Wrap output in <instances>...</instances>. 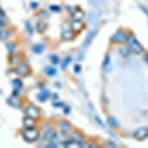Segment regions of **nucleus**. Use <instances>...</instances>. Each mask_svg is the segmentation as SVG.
Segmentation results:
<instances>
[{
  "instance_id": "obj_11",
  "label": "nucleus",
  "mask_w": 148,
  "mask_h": 148,
  "mask_svg": "<svg viewBox=\"0 0 148 148\" xmlns=\"http://www.w3.org/2000/svg\"><path fill=\"white\" fill-rule=\"evenodd\" d=\"M21 62H22V58H21L19 53L14 52V53H10V55H9V64L14 67V68H15L18 64H21Z\"/></svg>"
},
{
  "instance_id": "obj_19",
  "label": "nucleus",
  "mask_w": 148,
  "mask_h": 148,
  "mask_svg": "<svg viewBox=\"0 0 148 148\" xmlns=\"http://www.w3.org/2000/svg\"><path fill=\"white\" fill-rule=\"evenodd\" d=\"M25 28H27V31H28L30 36H33V34L36 33V25H33L31 21H27V22H25Z\"/></svg>"
},
{
  "instance_id": "obj_14",
  "label": "nucleus",
  "mask_w": 148,
  "mask_h": 148,
  "mask_svg": "<svg viewBox=\"0 0 148 148\" xmlns=\"http://www.w3.org/2000/svg\"><path fill=\"white\" fill-rule=\"evenodd\" d=\"M36 119H33V117H30V116H24V119H22V126L24 127H33V126H36Z\"/></svg>"
},
{
  "instance_id": "obj_25",
  "label": "nucleus",
  "mask_w": 148,
  "mask_h": 148,
  "mask_svg": "<svg viewBox=\"0 0 148 148\" xmlns=\"http://www.w3.org/2000/svg\"><path fill=\"white\" fill-rule=\"evenodd\" d=\"M37 18H39V19H43L45 21V18L47 16V9L46 10H40V12H37V15H36Z\"/></svg>"
},
{
  "instance_id": "obj_23",
  "label": "nucleus",
  "mask_w": 148,
  "mask_h": 148,
  "mask_svg": "<svg viewBox=\"0 0 148 148\" xmlns=\"http://www.w3.org/2000/svg\"><path fill=\"white\" fill-rule=\"evenodd\" d=\"M49 10H51V12H53V14H61V12H62V6L52 5V6H49Z\"/></svg>"
},
{
  "instance_id": "obj_26",
  "label": "nucleus",
  "mask_w": 148,
  "mask_h": 148,
  "mask_svg": "<svg viewBox=\"0 0 148 148\" xmlns=\"http://www.w3.org/2000/svg\"><path fill=\"white\" fill-rule=\"evenodd\" d=\"M51 61H52V64H59L61 62V58L58 55H51Z\"/></svg>"
},
{
  "instance_id": "obj_32",
  "label": "nucleus",
  "mask_w": 148,
  "mask_h": 148,
  "mask_svg": "<svg viewBox=\"0 0 148 148\" xmlns=\"http://www.w3.org/2000/svg\"><path fill=\"white\" fill-rule=\"evenodd\" d=\"M3 14H5V10H3L2 8H0V15H3Z\"/></svg>"
},
{
  "instance_id": "obj_9",
  "label": "nucleus",
  "mask_w": 148,
  "mask_h": 148,
  "mask_svg": "<svg viewBox=\"0 0 148 148\" xmlns=\"http://www.w3.org/2000/svg\"><path fill=\"white\" fill-rule=\"evenodd\" d=\"M12 34H14V30H12V28H9L8 25L6 27H2V28H0V40L5 42V40L10 39Z\"/></svg>"
},
{
  "instance_id": "obj_6",
  "label": "nucleus",
  "mask_w": 148,
  "mask_h": 148,
  "mask_svg": "<svg viewBox=\"0 0 148 148\" xmlns=\"http://www.w3.org/2000/svg\"><path fill=\"white\" fill-rule=\"evenodd\" d=\"M56 126H58L59 132H62V133H65V135H68V133L73 130V126H71V123H70L68 120H58Z\"/></svg>"
},
{
  "instance_id": "obj_17",
  "label": "nucleus",
  "mask_w": 148,
  "mask_h": 148,
  "mask_svg": "<svg viewBox=\"0 0 148 148\" xmlns=\"http://www.w3.org/2000/svg\"><path fill=\"white\" fill-rule=\"evenodd\" d=\"M6 49H8L9 53H14V52L18 51V45H16L15 42H9V43L6 45Z\"/></svg>"
},
{
  "instance_id": "obj_29",
  "label": "nucleus",
  "mask_w": 148,
  "mask_h": 148,
  "mask_svg": "<svg viewBox=\"0 0 148 148\" xmlns=\"http://www.w3.org/2000/svg\"><path fill=\"white\" fill-rule=\"evenodd\" d=\"M62 105H64L62 102H53V107H55V108H58V107L61 108V107H62Z\"/></svg>"
},
{
  "instance_id": "obj_21",
  "label": "nucleus",
  "mask_w": 148,
  "mask_h": 148,
  "mask_svg": "<svg viewBox=\"0 0 148 148\" xmlns=\"http://www.w3.org/2000/svg\"><path fill=\"white\" fill-rule=\"evenodd\" d=\"M43 49H45V46H43L42 43L33 45V52H36V53H42V52H43Z\"/></svg>"
},
{
  "instance_id": "obj_24",
  "label": "nucleus",
  "mask_w": 148,
  "mask_h": 148,
  "mask_svg": "<svg viewBox=\"0 0 148 148\" xmlns=\"http://www.w3.org/2000/svg\"><path fill=\"white\" fill-rule=\"evenodd\" d=\"M55 73H56V70H55L53 65H49V67H46V70H45V74H46V76H53Z\"/></svg>"
},
{
  "instance_id": "obj_15",
  "label": "nucleus",
  "mask_w": 148,
  "mask_h": 148,
  "mask_svg": "<svg viewBox=\"0 0 148 148\" xmlns=\"http://www.w3.org/2000/svg\"><path fill=\"white\" fill-rule=\"evenodd\" d=\"M47 28V22L43 21V19H39V21H36V31L37 33H45Z\"/></svg>"
},
{
  "instance_id": "obj_10",
  "label": "nucleus",
  "mask_w": 148,
  "mask_h": 148,
  "mask_svg": "<svg viewBox=\"0 0 148 148\" xmlns=\"http://www.w3.org/2000/svg\"><path fill=\"white\" fill-rule=\"evenodd\" d=\"M68 139H71V141H76V142H80V145H82V142L84 141V136L79 132V130H71L70 133H68Z\"/></svg>"
},
{
  "instance_id": "obj_4",
  "label": "nucleus",
  "mask_w": 148,
  "mask_h": 148,
  "mask_svg": "<svg viewBox=\"0 0 148 148\" xmlns=\"http://www.w3.org/2000/svg\"><path fill=\"white\" fill-rule=\"evenodd\" d=\"M127 31L126 30H123V28H120V30H117L114 34H113V37H111V42L113 43H116V45H123L126 42V39H127Z\"/></svg>"
},
{
  "instance_id": "obj_16",
  "label": "nucleus",
  "mask_w": 148,
  "mask_h": 148,
  "mask_svg": "<svg viewBox=\"0 0 148 148\" xmlns=\"http://www.w3.org/2000/svg\"><path fill=\"white\" fill-rule=\"evenodd\" d=\"M8 104L10 107H14V108H21V101L18 99V96H14V95L8 99Z\"/></svg>"
},
{
  "instance_id": "obj_12",
  "label": "nucleus",
  "mask_w": 148,
  "mask_h": 148,
  "mask_svg": "<svg viewBox=\"0 0 148 148\" xmlns=\"http://www.w3.org/2000/svg\"><path fill=\"white\" fill-rule=\"evenodd\" d=\"M74 36H76V33H74L71 28H65V30H62V33H61V39L65 40V42H70V40L74 39Z\"/></svg>"
},
{
  "instance_id": "obj_5",
  "label": "nucleus",
  "mask_w": 148,
  "mask_h": 148,
  "mask_svg": "<svg viewBox=\"0 0 148 148\" xmlns=\"http://www.w3.org/2000/svg\"><path fill=\"white\" fill-rule=\"evenodd\" d=\"M24 114L25 116H30V117H33V119H40V108H37L34 104H27L25 107H24Z\"/></svg>"
},
{
  "instance_id": "obj_30",
  "label": "nucleus",
  "mask_w": 148,
  "mask_h": 148,
  "mask_svg": "<svg viewBox=\"0 0 148 148\" xmlns=\"http://www.w3.org/2000/svg\"><path fill=\"white\" fill-rule=\"evenodd\" d=\"M74 71L79 73V71H80V65H76V67H74Z\"/></svg>"
},
{
  "instance_id": "obj_28",
  "label": "nucleus",
  "mask_w": 148,
  "mask_h": 148,
  "mask_svg": "<svg viewBox=\"0 0 148 148\" xmlns=\"http://www.w3.org/2000/svg\"><path fill=\"white\" fill-rule=\"evenodd\" d=\"M30 8H31L33 10H37V9H39V3H37V2H31V3H30Z\"/></svg>"
},
{
  "instance_id": "obj_27",
  "label": "nucleus",
  "mask_w": 148,
  "mask_h": 148,
  "mask_svg": "<svg viewBox=\"0 0 148 148\" xmlns=\"http://www.w3.org/2000/svg\"><path fill=\"white\" fill-rule=\"evenodd\" d=\"M70 61H71V56H67V58L62 61V68H65V67L68 65V62H70Z\"/></svg>"
},
{
  "instance_id": "obj_18",
  "label": "nucleus",
  "mask_w": 148,
  "mask_h": 148,
  "mask_svg": "<svg viewBox=\"0 0 148 148\" xmlns=\"http://www.w3.org/2000/svg\"><path fill=\"white\" fill-rule=\"evenodd\" d=\"M37 98H39L40 101H46V99H49V98H51V93H49V90L43 89L39 95H37Z\"/></svg>"
},
{
  "instance_id": "obj_22",
  "label": "nucleus",
  "mask_w": 148,
  "mask_h": 148,
  "mask_svg": "<svg viewBox=\"0 0 148 148\" xmlns=\"http://www.w3.org/2000/svg\"><path fill=\"white\" fill-rule=\"evenodd\" d=\"M8 24H9V19H8L6 14H3V15H0V28H2V27H6Z\"/></svg>"
},
{
  "instance_id": "obj_20",
  "label": "nucleus",
  "mask_w": 148,
  "mask_h": 148,
  "mask_svg": "<svg viewBox=\"0 0 148 148\" xmlns=\"http://www.w3.org/2000/svg\"><path fill=\"white\" fill-rule=\"evenodd\" d=\"M12 86H14V89H22V82H21V77L12 80Z\"/></svg>"
},
{
  "instance_id": "obj_13",
  "label": "nucleus",
  "mask_w": 148,
  "mask_h": 148,
  "mask_svg": "<svg viewBox=\"0 0 148 148\" xmlns=\"http://www.w3.org/2000/svg\"><path fill=\"white\" fill-rule=\"evenodd\" d=\"M71 18L73 19H83L84 18V12L80 6H76L74 8V10L71 12Z\"/></svg>"
},
{
  "instance_id": "obj_31",
  "label": "nucleus",
  "mask_w": 148,
  "mask_h": 148,
  "mask_svg": "<svg viewBox=\"0 0 148 148\" xmlns=\"http://www.w3.org/2000/svg\"><path fill=\"white\" fill-rule=\"evenodd\" d=\"M144 58H145V61L148 62V53H145V55H144Z\"/></svg>"
},
{
  "instance_id": "obj_2",
  "label": "nucleus",
  "mask_w": 148,
  "mask_h": 148,
  "mask_svg": "<svg viewBox=\"0 0 148 148\" xmlns=\"http://www.w3.org/2000/svg\"><path fill=\"white\" fill-rule=\"evenodd\" d=\"M126 47H127V51L130 52V53H144V47H142V45L136 40V37H135L132 33H129L127 34V39H126Z\"/></svg>"
},
{
  "instance_id": "obj_1",
  "label": "nucleus",
  "mask_w": 148,
  "mask_h": 148,
  "mask_svg": "<svg viewBox=\"0 0 148 148\" xmlns=\"http://www.w3.org/2000/svg\"><path fill=\"white\" fill-rule=\"evenodd\" d=\"M40 129L37 126H33V127H24L21 130V136L24 141L27 142H37L40 139Z\"/></svg>"
},
{
  "instance_id": "obj_8",
  "label": "nucleus",
  "mask_w": 148,
  "mask_h": 148,
  "mask_svg": "<svg viewBox=\"0 0 148 148\" xmlns=\"http://www.w3.org/2000/svg\"><path fill=\"white\" fill-rule=\"evenodd\" d=\"M71 30L76 33V34L82 33V31L84 30V22H83V19H73V21H71Z\"/></svg>"
},
{
  "instance_id": "obj_7",
  "label": "nucleus",
  "mask_w": 148,
  "mask_h": 148,
  "mask_svg": "<svg viewBox=\"0 0 148 148\" xmlns=\"http://www.w3.org/2000/svg\"><path fill=\"white\" fill-rule=\"evenodd\" d=\"M133 138L136 141H144L148 138V127H139L133 132Z\"/></svg>"
},
{
  "instance_id": "obj_3",
  "label": "nucleus",
  "mask_w": 148,
  "mask_h": 148,
  "mask_svg": "<svg viewBox=\"0 0 148 148\" xmlns=\"http://www.w3.org/2000/svg\"><path fill=\"white\" fill-rule=\"evenodd\" d=\"M14 73L16 74L18 77H21V79H24V77H28L30 74H31V68H30V65L27 64V62H22L21 64H18L15 68H14Z\"/></svg>"
}]
</instances>
